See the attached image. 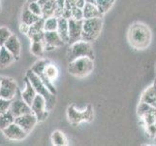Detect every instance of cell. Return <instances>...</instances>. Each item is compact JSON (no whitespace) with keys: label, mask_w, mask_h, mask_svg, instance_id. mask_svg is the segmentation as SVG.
I'll return each instance as SVG.
<instances>
[{"label":"cell","mask_w":156,"mask_h":146,"mask_svg":"<svg viewBox=\"0 0 156 146\" xmlns=\"http://www.w3.org/2000/svg\"><path fill=\"white\" fill-rule=\"evenodd\" d=\"M114 1L115 0H96L95 5L102 14H105L111 9L112 4H114Z\"/></svg>","instance_id":"obj_30"},{"label":"cell","mask_w":156,"mask_h":146,"mask_svg":"<svg viewBox=\"0 0 156 146\" xmlns=\"http://www.w3.org/2000/svg\"><path fill=\"white\" fill-rule=\"evenodd\" d=\"M57 33L64 43L69 42V32H68V20L63 18H58L57 24Z\"/></svg>","instance_id":"obj_21"},{"label":"cell","mask_w":156,"mask_h":146,"mask_svg":"<svg viewBox=\"0 0 156 146\" xmlns=\"http://www.w3.org/2000/svg\"><path fill=\"white\" fill-rule=\"evenodd\" d=\"M83 20H68V32H69V42L70 44L72 43L82 40V31H83Z\"/></svg>","instance_id":"obj_12"},{"label":"cell","mask_w":156,"mask_h":146,"mask_svg":"<svg viewBox=\"0 0 156 146\" xmlns=\"http://www.w3.org/2000/svg\"><path fill=\"white\" fill-rule=\"evenodd\" d=\"M43 42H44L45 50L48 51L60 48L65 44L60 38L59 34L57 33V31H45Z\"/></svg>","instance_id":"obj_13"},{"label":"cell","mask_w":156,"mask_h":146,"mask_svg":"<svg viewBox=\"0 0 156 146\" xmlns=\"http://www.w3.org/2000/svg\"><path fill=\"white\" fill-rule=\"evenodd\" d=\"M141 101L146 102L156 109V79L154 80L153 84L143 93Z\"/></svg>","instance_id":"obj_18"},{"label":"cell","mask_w":156,"mask_h":146,"mask_svg":"<svg viewBox=\"0 0 156 146\" xmlns=\"http://www.w3.org/2000/svg\"><path fill=\"white\" fill-rule=\"evenodd\" d=\"M2 132L4 133V136L10 140H23L28 134L15 122L9 125L7 128H5Z\"/></svg>","instance_id":"obj_15"},{"label":"cell","mask_w":156,"mask_h":146,"mask_svg":"<svg viewBox=\"0 0 156 146\" xmlns=\"http://www.w3.org/2000/svg\"><path fill=\"white\" fill-rule=\"evenodd\" d=\"M83 57H87L94 59V52L91 43L83 40H79L72 43L68 51L69 62Z\"/></svg>","instance_id":"obj_6"},{"label":"cell","mask_w":156,"mask_h":146,"mask_svg":"<svg viewBox=\"0 0 156 146\" xmlns=\"http://www.w3.org/2000/svg\"><path fill=\"white\" fill-rule=\"evenodd\" d=\"M4 47L14 56L15 59H19L20 56V43L17 36L12 33L8 40L5 42Z\"/></svg>","instance_id":"obj_17"},{"label":"cell","mask_w":156,"mask_h":146,"mask_svg":"<svg viewBox=\"0 0 156 146\" xmlns=\"http://www.w3.org/2000/svg\"><path fill=\"white\" fill-rule=\"evenodd\" d=\"M15 122V116L11 113L10 110L0 114V129L3 131L5 128Z\"/></svg>","instance_id":"obj_26"},{"label":"cell","mask_w":156,"mask_h":146,"mask_svg":"<svg viewBox=\"0 0 156 146\" xmlns=\"http://www.w3.org/2000/svg\"><path fill=\"white\" fill-rule=\"evenodd\" d=\"M87 2H88V3H92V4H95V2H96V0H85Z\"/></svg>","instance_id":"obj_38"},{"label":"cell","mask_w":156,"mask_h":146,"mask_svg":"<svg viewBox=\"0 0 156 146\" xmlns=\"http://www.w3.org/2000/svg\"><path fill=\"white\" fill-rule=\"evenodd\" d=\"M138 115L146 128L148 137L154 138L156 134V109L146 102L141 101L138 107Z\"/></svg>","instance_id":"obj_2"},{"label":"cell","mask_w":156,"mask_h":146,"mask_svg":"<svg viewBox=\"0 0 156 146\" xmlns=\"http://www.w3.org/2000/svg\"><path fill=\"white\" fill-rule=\"evenodd\" d=\"M128 41L136 50H144L151 42V31L147 25L142 23L133 24L128 30Z\"/></svg>","instance_id":"obj_1"},{"label":"cell","mask_w":156,"mask_h":146,"mask_svg":"<svg viewBox=\"0 0 156 146\" xmlns=\"http://www.w3.org/2000/svg\"><path fill=\"white\" fill-rule=\"evenodd\" d=\"M15 61L14 56L4 46L0 47V67L4 68Z\"/></svg>","instance_id":"obj_22"},{"label":"cell","mask_w":156,"mask_h":146,"mask_svg":"<svg viewBox=\"0 0 156 146\" xmlns=\"http://www.w3.org/2000/svg\"><path fill=\"white\" fill-rule=\"evenodd\" d=\"M67 117L69 122L73 125H77L82 122H90L93 119V109L91 105H88L87 109L83 111L77 110L74 105H71L67 109Z\"/></svg>","instance_id":"obj_7"},{"label":"cell","mask_w":156,"mask_h":146,"mask_svg":"<svg viewBox=\"0 0 156 146\" xmlns=\"http://www.w3.org/2000/svg\"><path fill=\"white\" fill-rule=\"evenodd\" d=\"M31 53L36 57H44L45 46L43 41H32Z\"/></svg>","instance_id":"obj_28"},{"label":"cell","mask_w":156,"mask_h":146,"mask_svg":"<svg viewBox=\"0 0 156 146\" xmlns=\"http://www.w3.org/2000/svg\"><path fill=\"white\" fill-rule=\"evenodd\" d=\"M51 142L55 146H64L67 145V139L64 133L60 131H55L51 133Z\"/></svg>","instance_id":"obj_27"},{"label":"cell","mask_w":156,"mask_h":146,"mask_svg":"<svg viewBox=\"0 0 156 146\" xmlns=\"http://www.w3.org/2000/svg\"><path fill=\"white\" fill-rule=\"evenodd\" d=\"M33 1H38V0H27V3H29V2H33Z\"/></svg>","instance_id":"obj_39"},{"label":"cell","mask_w":156,"mask_h":146,"mask_svg":"<svg viewBox=\"0 0 156 146\" xmlns=\"http://www.w3.org/2000/svg\"><path fill=\"white\" fill-rule=\"evenodd\" d=\"M28 28H29V25H26L25 24L21 23V24H20V31H23V33H27Z\"/></svg>","instance_id":"obj_37"},{"label":"cell","mask_w":156,"mask_h":146,"mask_svg":"<svg viewBox=\"0 0 156 146\" xmlns=\"http://www.w3.org/2000/svg\"><path fill=\"white\" fill-rule=\"evenodd\" d=\"M41 17L39 16H36L33 13H31L30 11L27 9V7L24 8V10L21 13V23L25 24L26 25H31L34 23H36Z\"/></svg>","instance_id":"obj_25"},{"label":"cell","mask_w":156,"mask_h":146,"mask_svg":"<svg viewBox=\"0 0 156 146\" xmlns=\"http://www.w3.org/2000/svg\"><path fill=\"white\" fill-rule=\"evenodd\" d=\"M44 74H45V76L50 81H51L52 83L55 82L58 77V69L55 64L51 63V62H48L47 66L44 68Z\"/></svg>","instance_id":"obj_24"},{"label":"cell","mask_w":156,"mask_h":146,"mask_svg":"<svg viewBox=\"0 0 156 146\" xmlns=\"http://www.w3.org/2000/svg\"><path fill=\"white\" fill-rule=\"evenodd\" d=\"M49 62L50 61H48V59H40V61L36 62L33 66H32V67L30 69L35 74L38 75V76L40 77V79L43 81V83L46 85V87L48 88V90H49L52 95H56V89L55 88V86H53V83L51 82V81H50L49 79H48L45 76V74H44V68H45V66H47V63Z\"/></svg>","instance_id":"obj_11"},{"label":"cell","mask_w":156,"mask_h":146,"mask_svg":"<svg viewBox=\"0 0 156 146\" xmlns=\"http://www.w3.org/2000/svg\"><path fill=\"white\" fill-rule=\"evenodd\" d=\"M58 24V18L50 17L44 19V30L45 31H56Z\"/></svg>","instance_id":"obj_29"},{"label":"cell","mask_w":156,"mask_h":146,"mask_svg":"<svg viewBox=\"0 0 156 146\" xmlns=\"http://www.w3.org/2000/svg\"><path fill=\"white\" fill-rule=\"evenodd\" d=\"M30 108L32 113L37 117L38 122L44 121L45 119H47L48 115H49V111L46 108V99L41 95H36L35 99H33L30 105Z\"/></svg>","instance_id":"obj_9"},{"label":"cell","mask_w":156,"mask_h":146,"mask_svg":"<svg viewBox=\"0 0 156 146\" xmlns=\"http://www.w3.org/2000/svg\"><path fill=\"white\" fill-rule=\"evenodd\" d=\"M85 3H87L85 0H76V7H78L80 9H83L84 7Z\"/></svg>","instance_id":"obj_36"},{"label":"cell","mask_w":156,"mask_h":146,"mask_svg":"<svg viewBox=\"0 0 156 146\" xmlns=\"http://www.w3.org/2000/svg\"><path fill=\"white\" fill-rule=\"evenodd\" d=\"M24 83H25V89L20 93V96L23 97V99L30 106L31 103H32V101H33V99H35L37 93H36V91L34 90L33 86L30 84V82L26 77L24 79Z\"/></svg>","instance_id":"obj_19"},{"label":"cell","mask_w":156,"mask_h":146,"mask_svg":"<svg viewBox=\"0 0 156 146\" xmlns=\"http://www.w3.org/2000/svg\"><path fill=\"white\" fill-rule=\"evenodd\" d=\"M37 122H38L37 117L32 112L15 118V123L18 124V125L27 133H29L32 129H34Z\"/></svg>","instance_id":"obj_14"},{"label":"cell","mask_w":156,"mask_h":146,"mask_svg":"<svg viewBox=\"0 0 156 146\" xmlns=\"http://www.w3.org/2000/svg\"><path fill=\"white\" fill-rule=\"evenodd\" d=\"M155 71H156V64H155Z\"/></svg>","instance_id":"obj_43"},{"label":"cell","mask_w":156,"mask_h":146,"mask_svg":"<svg viewBox=\"0 0 156 146\" xmlns=\"http://www.w3.org/2000/svg\"><path fill=\"white\" fill-rule=\"evenodd\" d=\"M26 78L28 79L30 84L33 86L34 90L38 95H41L45 97L46 99V108L48 111H51L55 104V95H52L51 92L48 90L46 85L43 83V81L37 74H35L31 69H28L26 72Z\"/></svg>","instance_id":"obj_3"},{"label":"cell","mask_w":156,"mask_h":146,"mask_svg":"<svg viewBox=\"0 0 156 146\" xmlns=\"http://www.w3.org/2000/svg\"><path fill=\"white\" fill-rule=\"evenodd\" d=\"M71 18L74 20H83V9H80L78 7H74L71 10Z\"/></svg>","instance_id":"obj_33"},{"label":"cell","mask_w":156,"mask_h":146,"mask_svg":"<svg viewBox=\"0 0 156 146\" xmlns=\"http://www.w3.org/2000/svg\"><path fill=\"white\" fill-rule=\"evenodd\" d=\"M27 9L30 11L31 13H33L36 16H39L41 17L42 16V8L40 5L37 3V1H33V2H29L27 3Z\"/></svg>","instance_id":"obj_31"},{"label":"cell","mask_w":156,"mask_h":146,"mask_svg":"<svg viewBox=\"0 0 156 146\" xmlns=\"http://www.w3.org/2000/svg\"><path fill=\"white\" fill-rule=\"evenodd\" d=\"M41 8H42L41 17L43 19L53 17V15H55V0H48Z\"/></svg>","instance_id":"obj_23"},{"label":"cell","mask_w":156,"mask_h":146,"mask_svg":"<svg viewBox=\"0 0 156 146\" xmlns=\"http://www.w3.org/2000/svg\"><path fill=\"white\" fill-rule=\"evenodd\" d=\"M9 110L11 113L16 117L23 115V114H27V113H31V108L30 106L26 103V102L23 99V97L20 96V91H18L17 95L14 97V99L11 100V104Z\"/></svg>","instance_id":"obj_10"},{"label":"cell","mask_w":156,"mask_h":146,"mask_svg":"<svg viewBox=\"0 0 156 146\" xmlns=\"http://www.w3.org/2000/svg\"><path fill=\"white\" fill-rule=\"evenodd\" d=\"M0 11H1V5H0Z\"/></svg>","instance_id":"obj_42"},{"label":"cell","mask_w":156,"mask_h":146,"mask_svg":"<svg viewBox=\"0 0 156 146\" xmlns=\"http://www.w3.org/2000/svg\"><path fill=\"white\" fill-rule=\"evenodd\" d=\"M94 59L83 57L75 58L70 62L68 71L70 74L76 77H85L89 75L94 69Z\"/></svg>","instance_id":"obj_4"},{"label":"cell","mask_w":156,"mask_h":146,"mask_svg":"<svg viewBox=\"0 0 156 146\" xmlns=\"http://www.w3.org/2000/svg\"><path fill=\"white\" fill-rule=\"evenodd\" d=\"M102 28H103V20H102V18L83 19L82 40L90 43L95 41L100 35Z\"/></svg>","instance_id":"obj_5"},{"label":"cell","mask_w":156,"mask_h":146,"mask_svg":"<svg viewBox=\"0 0 156 146\" xmlns=\"http://www.w3.org/2000/svg\"><path fill=\"white\" fill-rule=\"evenodd\" d=\"M12 35V32L7 28H0V47L4 46L5 42Z\"/></svg>","instance_id":"obj_32"},{"label":"cell","mask_w":156,"mask_h":146,"mask_svg":"<svg viewBox=\"0 0 156 146\" xmlns=\"http://www.w3.org/2000/svg\"><path fill=\"white\" fill-rule=\"evenodd\" d=\"M19 91L18 85L15 80L10 77H2L0 84V97L12 100Z\"/></svg>","instance_id":"obj_8"},{"label":"cell","mask_w":156,"mask_h":146,"mask_svg":"<svg viewBox=\"0 0 156 146\" xmlns=\"http://www.w3.org/2000/svg\"><path fill=\"white\" fill-rule=\"evenodd\" d=\"M74 7H76V0H65V9L72 10Z\"/></svg>","instance_id":"obj_35"},{"label":"cell","mask_w":156,"mask_h":146,"mask_svg":"<svg viewBox=\"0 0 156 146\" xmlns=\"http://www.w3.org/2000/svg\"><path fill=\"white\" fill-rule=\"evenodd\" d=\"M154 140H155V141H156V134H155V137H154V138H153Z\"/></svg>","instance_id":"obj_41"},{"label":"cell","mask_w":156,"mask_h":146,"mask_svg":"<svg viewBox=\"0 0 156 146\" xmlns=\"http://www.w3.org/2000/svg\"><path fill=\"white\" fill-rule=\"evenodd\" d=\"M83 19H92V18H102V14L95 4L87 2L83 8Z\"/></svg>","instance_id":"obj_20"},{"label":"cell","mask_w":156,"mask_h":146,"mask_svg":"<svg viewBox=\"0 0 156 146\" xmlns=\"http://www.w3.org/2000/svg\"><path fill=\"white\" fill-rule=\"evenodd\" d=\"M10 104H11V100L0 97V114L8 111L10 108Z\"/></svg>","instance_id":"obj_34"},{"label":"cell","mask_w":156,"mask_h":146,"mask_svg":"<svg viewBox=\"0 0 156 146\" xmlns=\"http://www.w3.org/2000/svg\"><path fill=\"white\" fill-rule=\"evenodd\" d=\"M1 79H2V77L0 76V84H1Z\"/></svg>","instance_id":"obj_40"},{"label":"cell","mask_w":156,"mask_h":146,"mask_svg":"<svg viewBox=\"0 0 156 146\" xmlns=\"http://www.w3.org/2000/svg\"><path fill=\"white\" fill-rule=\"evenodd\" d=\"M44 19L42 17L34 23L29 25L27 34L32 41H43L44 40Z\"/></svg>","instance_id":"obj_16"}]
</instances>
